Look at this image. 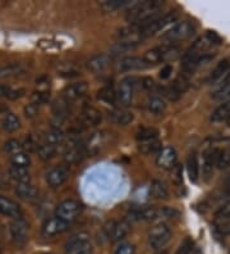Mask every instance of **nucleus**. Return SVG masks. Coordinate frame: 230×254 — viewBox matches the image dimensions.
Returning <instances> with one entry per match:
<instances>
[{
	"instance_id": "obj_38",
	"label": "nucleus",
	"mask_w": 230,
	"mask_h": 254,
	"mask_svg": "<svg viewBox=\"0 0 230 254\" xmlns=\"http://www.w3.org/2000/svg\"><path fill=\"white\" fill-rule=\"evenodd\" d=\"M97 98L107 104H114V103H117V91L111 86L102 87L101 90H98Z\"/></svg>"
},
{
	"instance_id": "obj_32",
	"label": "nucleus",
	"mask_w": 230,
	"mask_h": 254,
	"mask_svg": "<svg viewBox=\"0 0 230 254\" xmlns=\"http://www.w3.org/2000/svg\"><path fill=\"white\" fill-rule=\"evenodd\" d=\"M161 143L159 140H150V141H144V143H139L138 146V150L142 153V154H157V153L161 150Z\"/></svg>"
},
{
	"instance_id": "obj_33",
	"label": "nucleus",
	"mask_w": 230,
	"mask_h": 254,
	"mask_svg": "<svg viewBox=\"0 0 230 254\" xmlns=\"http://www.w3.org/2000/svg\"><path fill=\"white\" fill-rule=\"evenodd\" d=\"M56 152H58V146L51 145V144L44 143L41 145H39V148H37V154H39V157L43 161H49V159L54 158Z\"/></svg>"
},
{
	"instance_id": "obj_18",
	"label": "nucleus",
	"mask_w": 230,
	"mask_h": 254,
	"mask_svg": "<svg viewBox=\"0 0 230 254\" xmlns=\"http://www.w3.org/2000/svg\"><path fill=\"white\" fill-rule=\"evenodd\" d=\"M215 85H216V89L212 93V98L215 100L230 99V71Z\"/></svg>"
},
{
	"instance_id": "obj_54",
	"label": "nucleus",
	"mask_w": 230,
	"mask_h": 254,
	"mask_svg": "<svg viewBox=\"0 0 230 254\" xmlns=\"http://www.w3.org/2000/svg\"><path fill=\"white\" fill-rule=\"evenodd\" d=\"M10 90H12V87L0 84V96H8Z\"/></svg>"
},
{
	"instance_id": "obj_10",
	"label": "nucleus",
	"mask_w": 230,
	"mask_h": 254,
	"mask_svg": "<svg viewBox=\"0 0 230 254\" xmlns=\"http://www.w3.org/2000/svg\"><path fill=\"white\" fill-rule=\"evenodd\" d=\"M69 179V170L67 166H55L46 174V183L50 188H60Z\"/></svg>"
},
{
	"instance_id": "obj_9",
	"label": "nucleus",
	"mask_w": 230,
	"mask_h": 254,
	"mask_svg": "<svg viewBox=\"0 0 230 254\" xmlns=\"http://www.w3.org/2000/svg\"><path fill=\"white\" fill-rule=\"evenodd\" d=\"M68 227H69V223L54 216V217L47 218L44 222L43 227H41V234H43L44 238H52V236H56L67 231Z\"/></svg>"
},
{
	"instance_id": "obj_49",
	"label": "nucleus",
	"mask_w": 230,
	"mask_h": 254,
	"mask_svg": "<svg viewBox=\"0 0 230 254\" xmlns=\"http://www.w3.org/2000/svg\"><path fill=\"white\" fill-rule=\"evenodd\" d=\"M39 112V104H35V103H30L25 107V115L28 118H34Z\"/></svg>"
},
{
	"instance_id": "obj_51",
	"label": "nucleus",
	"mask_w": 230,
	"mask_h": 254,
	"mask_svg": "<svg viewBox=\"0 0 230 254\" xmlns=\"http://www.w3.org/2000/svg\"><path fill=\"white\" fill-rule=\"evenodd\" d=\"M23 94H25V90H23V89H12L6 98H9V99L14 100V99H18V98H21Z\"/></svg>"
},
{
	"instance_id": "obj_46",
	"label": "nucleus",
	"mask_w": 230,
	"mask_h": 254,
	"mask_svg": "<svg viewBox=\"0 0 230 254\" xmlns=\"http://www.w3.org/2000/svg\"><path fill=\"white\" fill-rule=\"evenodd\" d=\"M172 179L173 183L177 184V185H181V184L183 183V167H182V164L177 163L174 167H173Z\"/></svg>"
},
{
	"instance_id": "obj_8",
	"label": "nucleus",
	"mask_w": 230,
	"mask_h": 254,
	"mask_svg": "<svg viewBox=\"0 0 230 254\" xmlns=\"http://www.w3.org/2000/svg\"><path fill=\"white\" fill-rule=\"evenodd\" d=\"M10 238L17 247H23L28 242V225L22 218L15 220L10 223Z\"/></svg>"
},
{
	"instance_id": "obj_34",
	"label": "nucleus",
	"mask_w": 230,
	"mask_h": 254,
	"mask_svg": "<svg viewBox=\"0 0 230 254\" xmlns=\"http://www.w3.org/2000/svg\"><path fill=\"white\" fill-rule=\"evenodd\" d=\"M68 103L64 98L58 99L54 103V107H52V112H54V116L58 118L59 121H63L65 117H67L68 112H69V107H68Z\"/></svg>"
},
{
	"instance_id": "obj_28",
	"label": "nucleus",
	"mask_w": 230,
	"mask_h": 254,
	"mask_svg": "<svg viewBox=\"0 0 230 254\" xmlns=\"http://www.w3.org/2000/svg\"><path fill=\"white\" fill-rule=\"evenodd\" d=\"M139 45V41L138 40H122L118 41L117 44H114L111 47V53L113 54H122L127 53V52H131V50H135L136 48Z\"/></svg>"
},
{
	"instance_id": "obj_50",
	"label": "nucleus",
	"mask_w": 230,
	"mask_h": 254,
	"mask_svg": "<svg viewBox=\"0 0 230 254\" xmlns=\"http://www.w3.org/2000/svg\"><path fill=\"white\" fill-rule=\"evenodd\" d=\"M218 231L223 235H230V221L221 222L218 225Z\"/></svg>"
},
{
	"instance_id": "obj_4",
	"label": "nucleus",
	"mask_w": 230,
	"mask_h": 254,
	"mask_svg": "<svg viewBox=\"0 0 230 254\" xmlns=\"http://www.w3.org/2000/svg\"><path fill=\"white\" fill-rule=\"evenodd\" d=\"M82 212V205L80 201L73 200V199H67L59 203L58 207L55 208V216L60 220L65 221L71 225L72 222L78 218V216Z\"/></svg>"
},
{
	"instance_id": "obj_57",
	"label": "nucleus",
	"mask_w": 230,
	"mask_h": 254,
	"mask_svg": "<svg viewBox=\"0 0 230 254\" xmlns=\"http://www.w3.org/2000/svg\"><path fill=\"white\" fill-rule=\"evenodd\" d=\"M227 125H228V127H230V118L227 121Z\"/></svg>"
},
{
	"instance_id": "obj_23",
	"label": "nucleus",
	"mask_w": 230,
	"mask_h": 254,
	"mask_svg": "<svg viewBox=\"0 0 230 254\" xmlns=\"http://www.w3.org/2000/svg\"><path fill=\"white\" fill-rule=\"evenodd\" d=\"M230 69V62L229 59H223L221 62L218 63V65L215 67L214 71L211 72V74H210L209 77V81L211 82V84H216L219 80H221V78L224 77L225 74L229 72Z\"/></svg>"
},
{
	"instance_id": "obj_19",
	"label": "nucleus",
	"mask_w": 230,
	"mask_h": 254,
	"mask_svg": "<svg viewBox=\"0 0 230 254\" xmlns=\"http://www.w3.org/2000/svg\"><path fill=\"white\" fill-rule=\"evenodd\" d=\"M216 153H218V149H209L203 153L202 174L206 180L211 177L215 167H216Z\"/></svg>"
},
{
	"instance_id": "obj_45",
	"label": "nucleus",
	"mask_w": 230,
	"mask_h": 254,
	"mask_svg": "<svg viewBox=\"0 0 230 254\" xmlns=\"http://www.w3.org/2000/svg\"><path fill=\"white\" fill-rule=\"evenodd\" d=\"M215 217L218 218L219 221H221V222H228V221H230V201L227 203L225 205H223V207L215 213Z\"/></svg>"
},
{
	"instance_id": "obj_53",
	"label": "nucleus",
	"mask_w": 230,
	"mask_h": 254,
	"mask_svg": "<svg viewBox=\"0 0 230 254\" xmlns=\"http://www.w3.org/2000/svg\"><path fill=\"white\" fill-rule=\"evenodd\" d=\"M173 72V67L172 65H165L161 71H160V77L163 78V80H165V78H168L170 74H172Z\"/></svg>"
},
{
	"instance_id": "obj_56",
	"label": "nucleus",
	"mask_w": 230,
	"mask_h": 254,
	"mask_svg": "<svg viewBox=\"0 0 230 254\" xmlns=\"http://www.w3.org/2000/svg\"><path fill=\"white\" fill-rule=\"evenodd\" d=\"M227 196H228V199H229V201H230V189H229V191H228Z\"/></svg>"
},
{
	"instance_id": "obj_55",
	"label": "nucleus",
	"mask_w": 230,
	"mask_h": 254,
	"mask_svg": "<svg viewBox=\"0 0 230 254\" xmlns=\"http://www.w3.org/2000/svg\"><path fill=\"white\" fill-rule=\"evenodd\" d=\"M155 254H169L168 251H164V249H161V251H157Z\"/></svg>"
},
{
	"instance_id": "obj_7",
	"label": "nucleus",
	"mask_w": 230,
	"mask_h": 254,
	"mask_svg": "<svg viewBox=\"0 0 230 254\" xmlns=\"http://www.w3.org/2000/svg\"><path fill=\"white\" fill-rule=\"evenodd\" d=\"M129 231V225L124 221L111 220L105 225L104 233L111 243H118L126 238Z\"/></svg>"
},
{
	"instance_id": "obj_11",
	"label": "nucleus",
	"mask_w": 230,
	"mask_h": 254,
	"mask_svg": "<svg viewBox=\"0 0 230 254\" xmlns=\"http://www.w3.org/2000/svg\"><path fill=\"white\" fill-rule=\"evenodd\" d=\"M135 93V84L131 78H126L120 82L117 91V103L123 108L131 106Z\"/></svg>"
},
{
	"instance_id": "obj_36",
	"label": "nucleus",
	"mask_w": 230,
	"mask_h": 254,
	"mask_svg": "<svg viewBox=\"0 0 230 254\" xmlns=\"http://www.w3.org/2000/svg\"><path fill=\"white\" fill-rule=\"evenodd\" d=\"M64 141V132L60 128H51L49 132L45 135V143L51 144V145L58 146Z\"/></svg>"
},
{
	"instance_id": "obj_24",
	"label": "nucleus",
	"mask_w": 230,
	"mask_h": 254,
	"mask_svg": "<svg viewBox=\"0 0 230 254\" xmlns=\"http://www.w3.org/2000/svg\"><path fill=\"white\" fill-rule=\"evenodd\" d=\"M110 118L114 124L126 126V125H129L133 121V113L126 111V109H115V111L110 113Z\"/></svg>"
},
{
	"instance_id": "obj_44",
	"label": "nucleus",
	"mask_w": 230,
	"mask_h": 254,
	"mask_svg": "<svg viewBox=\"0 0 230 254\" xmlns=\"http://www.w3.org/2000/svg\"><path fill=\"white\" fill-rule=\"evenodd\" d=\"M136 247L132 244V243H120L118 245L115 251H114V254H135Z\"/></svg>"
},
{
	"instance_id": "obj_31",
	"label": "nucleus",
	"mask_w": 230,
	"mask_h": 254,
	"mask_svg": "<svg viewBox=\"0 0 230 254\" xmlns=\"http://www.w3.org/2000/svg\"><path fill=\"white\" fill-rule=\"evenodd\" d=\"M131 4L129 0H106L104 3L100 4L101 6V9L106 13H111V12H115V10H119L122 8H126ZM132 5V4H131Z\"/></svg>"
},
{
	"instance_id": "obj_43",
	"label": "nucleus",
	"mask_w": 230,
	"mask_h": 254,
	"mask_svg": "<svg viewBox=\"0 0 230 254\" xmlns=\"http://www.w3.org/2000/svg\"><path fill=\"white\" fill-rule=\"evenodd\" d=\"M193 247H194V243L193 240L190 238L184 239V242L179 245L178 251L175 254H192L193 252Z\"/></svg>"
},
{
	"instance_id": "obj_41",
	"label": "nucleus",
	"mask_w": 230,
	"mask_h": 254,
	"mask_svg": "<svg viewBox=\"0 0 230 254\" xmlns=\"http://www.w3.org/2000/svg\"><path fill=\"white\" fill-rule=\"evenodd\" d=\"M22 71L21 64H9L5 67L0 68V78L9 77V76H14V74L19 73Z\"/></svg>"
},
{
	"instance_id": "obj_29",
	"label": "nucleus",
	"mask_w": 230,
	"mask_h": 254,
	"mask_svg": "<svg viewBox=\"0 0 230 254\" xmlns=\"http://www.w3.org/2000/svg\"><path fill=\"white\" fill-rule=\"evenodd\" d=\"M187 171L192 183H197L199 177V164L196 154H190L187 159Z\"/></svg>"
},
{
	"instance_id": "obj_35",
	"label": "nucleus",
	"mask_w": 230,
	"mask_h": 254,
	"mask_svg": "<svg viewBox=\"0 0 230 254\" xmlns=\"http://www.w3.org/2000/svg\"><path fill=\"white\" fill-rule=\"evenodd\" d=\"M143 59L146 61L148 65L152 64H157V63L163 62L161 59H163V47H157L153 48V49L147 50L146 53H144Z\"/></svg>"
},
{
	"instance_id": "obj_6",
	"label": "nucleus",
	"mask_w": 230,
	"mask_h": 254,
	"mask_svg": "<svg viewBox=\"0 0 230 254\" xmlns=\"http://www.w3.org/2000/svg\"><path fill=\"white\" fill-rule=\"evenodd\" d=\"M177 19H178V13L175 12L168 13V14L161 17L159 16L156 19H153L151 23H148L147 26H144L139 34H141L142 37H147L151 36V35H155L156 32L161 31L163 28H165L166 26L172 25L173 22H175Z\"/></svg>"
},
{
	"instance_id": "obj_16",
	"label": "nucleus",
	"mask_w": 230,
	"mask_h": 254,
	"mask_svg": "<svg viewBox=\"0 0 230 254\" xmlns=\"http://www.w3.org/2000/svg\"><path fill=\"white\" fill-rule=\"evenodd\" d=\"M111 64V57L106 53L97 54V56H93L92 58H90L87 61L86 65L87 69L92 73H98V72H102Z\"/></svg>"
},
{
	"instance_id": "obj_58",
	"label": "nucleus",
	"mask_w": 230,
	"mask_h": 254,
	"mask_svg": "<svg viewBox=\"0 0 230 254\" xmlns=\"http://www.w3.org/2000/svg\"><path fill=\"white\" fill-rule=\"evenodd\" d=\"M45 254H51V253H45Z\"/></svg>"
},
{
	"instance_id": "obj_30",
	"label": "nucleus",
	"mask_w": 230,
	"mask_h": 254,
	"mask_svg": "<svg viewBox=\"0 0 230 254\" xmlns=\"http://www.w3.org/2000/svg\"><path fill=\"white\" fill-rule=\"evenodd\" d=\"M1 126L6 132H14L21 127V121L14 113H6L1 121Z\"/></svg>"
},
{
	"instance_id": "obj_22",
	"label": "nucleus",
	"mask_w": 230,
	"mask_h": 254,
	"mask_svg": "<svg viewBox=\"0 0 230 254\" xmlns=\"http://www.w3.org/2000/svg\"><path fill=\"white\" fill-rule=\"evenodd\" d=\"M230 118V99L225 100L223 104L212 112L211 121L215 124H220L223 121H228Z\"/></svg>"
},
{
	"instance_id": "obj_26",
	"label": "nucleus",
	"mask_w": 230,
	"mask_h": 254,
	"mask_svg": "<svg viewBox=\"0 0 230 254\" xmlns=\"http://www.w3.org/2000/svg\"><path fill=\"white\" fill-rule=\"evenodd\" d=\"M148 112L153 113V115H161L166 109V103L163 98L160 96H150L146 103Z\"/></svg>"
},
{
	"instance_id": "obj_37",
	"label": "nucleus",
	"mask_w": 230,
	"mask_h": 254,
	"mask_svg": "<svg viewBox=\"0 0 230 254\" xmlns=\"http://www.w3.org/2000/svg\"><path fill=\"white\" fill-rule=\"evenodd\" d=\"M10 163L14 167H23V168H28V166L31 164V158L30 155L27 154L26 152H19L15 153L10 157Z\"/></svg>"
},
{
	"instance_id": "obj_15",
	"label": "nucleus",
	"mask_w": 230,
	"mask_h": 254,
	"mask_svg": "<svg viewBox=\"0 0 230 254\" xmlns=\"http://www.w3.org/2000/svg\"><path fill=\"white\" fill-rule=\"evenodd\" d=\"M87 91H89V84L87 82H85V81L74 82V84L65 86V89L63 90V98L67 102H73V100L80 99L83 95H86Z\"/></svg>"
},
{
	"instance_id": "obj_39",
	"label": "nucleus",
	"mask_w": 230,
	"mask_h": 254,
	"mask_svg": "<svg viewBox=\"0 0 230 254\" xmlns=\"http://www.w3.org/2000/svg\"><path fill=\"white\" fill-rule=\"evenodd\" d=\"M159 136V131L152 128V127H143L141 130H138L137 132V140L139 143H144V141H150V140H155Z\"/></svg>"
},
{
	"instance_id": "obj_40",
	"label": "nucleus",
	"mask_w": 230,
	"mask_h": 254,
	"mask_svg": "<svg viewBox=\"0 0 230 254\" xmlns=\"http://www.w3.org/2000/svg\"><path fill=\"white\" fill-rule=\"evenodd\" d=\"M230 166V152L228 149H218L216 153V168L225 170Z\"/></svg>"
},
{
	"instance_id": "obj_20",
	"label": "nucleus",
	"mask_w": 230,
	"mask_h": 254,
	"mask_svg": "<svg viewBox=\"0 0 230 254\" xmlns=\"http://www.w3.org/2000/svg\"><path fill=\"white\" fill-rule=\"evenodd\" d=\"M147 67L148 64L146 63V61L139 57H127L119 64V69L122 72H131L136 71V69L147 68Z\"/></svg>"
},
{
	"instance_id": "obj_21",
	"label": "nucleus",
	"mask_w": 230,
	"mask_h": 254,
	"mask_svg": "<svg viewBox=\"0 0 230 254\" xmlns=\"http://www.w3.org/2000/svg\"><path fill=\"white\" fill-rule=\"evenodd\" d=\"M14 192H15V195L18 196V198L23 199V200H34V199L37 196V194H39L36 188H35L34 185H31L30 183L17 184Z\"/></svg>"
},
{
	"instance_id": "obj_27",
	"label": "nucleus",
	"mask_w": 230,
	"mask_h": 254,
	"mask_svg": "<svg viewBox=\"0 0 230 254\" xmlns=\"http://www.w3.org/2000/svg\"><path fill=\"white\" fill-rule=\"evenodd\" d=\"M150 195L152 196L153 199H159V200H161V199H168L169 196L168 188H166V185L163 183V181H160V180L152 181L150 188Z\"/></svg>"
},
{
	"instance_id": "obj_2",
	"label": "nucleus",
	"mask_w": 230,
	"mask_h": 254,
	"mask_svg": "<svg viewBox=\"0 0 230 254\" xmlns=\"http://www.w3.org/2000/svg\"><path fill=\"white\" fill-rule=\"evenodd\" d=\"M172 238V230L168 223L160 222L152 227L148 233V244L153 251H161Z\"/></svg>"
},
{
	"instance_id": "obj_52",
	"label": "nucleus",
	"mask_w": 230,
	"mask_h": 254,
	"mask_svg": "<svg viewBox=\"0 0 230 254\" xmlns=\"http://www.w3.org/2000/svg\"><path fill=\"white\" fill-rule=\"evenodd\" d=\"M141 82H142V87L143 89H146V90H150V89H152L153 85H155V82H153L152 78L150 77H143L141 78Z\"/></svg>"
},
{
	"instance_id": "obj_14",
	"label": "nucleus",
	"mask_w": 230,
	"mask_h": 254,
	"mask_svg": "<svg viewBox=\"0 0 230 254\" xmlns=\"http://www.w3.org/2000/svg\"><path fill=\"white\" fill-rule=\"evenodd\" d=\"M102 120L101 112L92 106H86L81 113V125L85 128L97 126Z\"/></svg>"
},
{
	"instance_id": "obj_5",
	"label": "nucleus",
	"mask_w": 230,
	"mask_h": 254,
	"mask_svg": "<svg viewBox=\"0 0 230 254\" xmlns=\"http://www.w3.org/2000/svg\"><path fill=\"white\" fill-rule=\"evenodd\" d=\"M178 212L173 209V208L163 207V208H155V207H144L133 212L132 216L137 221H153L161 217H173Z\"/></svg>"
},
{
	"instance_id": "obj_42",
	"label": "nucleus",
	"mask_w": 230,
	"mask_h": 254,
	"mask_svg": "<svg viewBox=\"0 0 230 254\" xmlns=\"http://www.w3.org/2000/svg\"><path fill=\"white\" fill-rule=\"evenodd\" d=\"M21 149H22L21 143H19L18 140H15V139L8 140V141H5V144H4V150L12 155L15 154V153L21 152Z\"/></svg>"
},
{
	"instance_id": "obj_3",
	"label": "nucleus",
	"mask_w": 230,
	"mask_h": 254,
	"mask_svg": "<svg viewBox=\"0 0 230 254\" xmlns=\"http://www.w3.org/2000/svg\"><path fill=\"white\" fill-rule=\"evenodd\" d=\"M194 32H196V26L193 25V22L182 21L166 31L163 35V39L169 43H177V41L187 40L190 36H193Z\"/></svg>"
},
{
	"instance_id": "obj_13",
	"label": "nucleus",
	"mask_w": 230,
	"mask_h": 254,
	"mask_svg": "<svg viewBox=\"0 0 230 254\" xmlns=\"http://www.w3.org/2000/svg\"><path fill=\"white\" fill-rule=\"evenodd\" d=\"M83 155H86L85 144H81L80 140L77 139V137H72V140L69 141L64 152V161L68 164L77 163V162L82 159Z\"/></svg>"
},
{
	"instance_id": "obj_1",
	"label": "nucleus",
	"mask_w": 230,
	"mask_h": 254,
	"mask_svg": "<svg viewBox=\"0 0 230 254\" xmlns=\"http://www.w3.org/2000/svg\"><path fill=\"white\" fill-rule=\"evenodd\" d=\"M92 244L90 240V234L86 231L74 234L65 243V254H91Z\"/></svg>"
},
{
	"instance_id": "obj_47",
	"label": "nucleus",
	"mask_w": 230,
	"mask_h": 254,
	"mask_svg": "<svg viewBox=\"0 0 230 254\" xmlns=\"http://www.w3.org/2000/svg\"><path fill=\"white\" fill-rule=\"evenodd\" d=\"M160 93L163 94V96L168 98L169 100H172V102H175V100L179 99V96H181V93L178 90H175L174 87L170 86V87H163Z\"/></svg>"
},
{
	"instance_id": "obj_48",
	"label": "nucleus",
	"mask_w": 230,
	"mask_h": 254,
	"mask_svg": "<svg viewBox=\"0 0 230 254\" xmlns=\"http://www.w3.org/2000/svg\"><path fill=\"white\" fill-rule=\"evenodd\" d=\"M49 93L47 91H36V93L32 94V103L35 104H43V103L47 102L49 100Z\"/></svg>"
},
{
	"instance_id": "obj_12",
	"label": "nucleus",
	"mask_w": 230,
	"mask_h": 254,
	"mask_svg": "<svg viewBox=\"0 0 230 254\" xmlns=\"http://www.w3.org/2000/svg\"><path fill=\"white\" fill-rule=\"evenodd\" d=\"M178 161V154L173 146H165L156 154V164L163 170L172 171Z\"/></svg>"
},
{
	"instance_id": "obj_25",
	"label": "nucleus",
	"mask_w": 230,
	"mask_h": 254,
	"mask_svg": "<svg viewBox=\"0 0 230 254\" xmlns=\"http://www.w3.org/2000/svg\"><path fill=\"white\" fill-rule=\"evenodd\" d=\"M9 176L12 180L17 181V184H28L31 180V175L28 168L23 167H12L9 168Z\"/></svg>"
},
{
	"instance_id": "obj_17",
	"label": "nucleus",
	"mask_w": 230,
	"mask_h": 254,
	"mask_svg": "<svg viewBox=\"0 0 230 254\" xmlns=\"http://www.w3.org/2000/svg\"><path fill=\"white\" fill-rule=\"evenodd\" d=\"M0 214L19 220V218H22V209L14 200L4 195H0Z\"/></svg>"
}]
</instances>
